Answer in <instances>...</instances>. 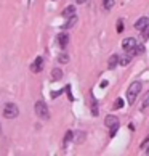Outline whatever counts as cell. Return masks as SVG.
<instances>
[{
  "label": "cell",
  "mask_w": 149,
  "mask_h": 156,
  "mask_svg": "<svg viewBox=\"0 0 149 156\" xmlns=\"http://www.w3.org/2000/svg\"><path fill=\"white\" fill-rule=\"evenodd\" d=\"M122 31H124V21L119 20L117 21V32H122Z\"/></svg>",
  "instance_id": "19"
},
{
  "label": "cell",
  "mask_w": 149,
  "mask_h": 156,
  "mask_svg": "<svg viewBox=\"0 0 149 156\" xmlns=\"http://www.w3.org/2000/svg\"><path fill=\"white\" fill-rule=\"evenodd\" d=\"M122 47H124V50H125V53H128L130 56H136V55L144 53V47H143V45H140L133 37L125 39L124 42H122Z\"/></svg>",
  "instance_id": "1"
},
{
  "label": "cell",
  "mask_w": 149,
  "mask_h": 156,
  "mask_svg": "<svg viewBox=\"0 0 149 156\" xmlns=\"http://www.w3.org/2000/svg\"><path fill=\"white\" fill-rule=\"evenodd\" d=\"M104 124H106V127H109V135H111V137L116 135V132H117V129H119V118H116L114 114H111V116L106 118Z\"/></svg>",
  "instance_id": "5"
},
{
  "label": "cell",
  "mask_w": 149,
  "mask_h": 156,
  "mask_svg": "<svg viewBox=\"0 0 149 156\" xmlns=\"http://www.w3.org/2000/svg\"><path fill=\"white\" fill-rule=\"evenodd\" d=\"M51 79L53 80H61L63 79V71L59 68H53V71H51Z\"/></svg>",
  "instance_id": "10"
},
{
  "label": "cell",
  "mask_w": 149,
  "mask_h": 156,
  "mask_svg": "<svg viewBox=\"0 0 149 156\" xmlns=\"http://www.w3.org/2000/svg\"><path fill=\"white\" fill-rule=\"evenodd\" d=\"M56 40H58L59 47L64 50V48L67 47V44H69V36H67L66 32H61V34H58V36H56Z\"/></svg>",
  "instance_id": "8"
},
{
  "label": "cell",
  "mask_w": 149,
  "mask_h": 156,
  "mask_svg": "<svg viewBox=\"0 0 149 156\" xmlns=\"http://www.w3.org/2000/svg\"><path fill=\"white\" fill-rule=\"evenodd\" d=\"M146 154H147V156H149V147H147V148H146Z\"/></svg>",
  "instance_id": "23"
},
{
  "label": "cell",
  "mask_w": 149,
  "mask_h": 156,
  "mask_svg": "<svg viewBox=\"0 0 149 156\" xmlns=\"http://www.w3.org/2000/svg\"><path fill=\"white\" fill-rule=\"evenodd\" d=\"M103 5H104L106 10H111V8L114 7V0H104V2H103Z\"/></svg>",
  "instance_id": "17"
},
{
  "label": "cell",
  "mask_w": 149,
  "mask_h": 156,
  "mask_svg": "<svg viewBox=\"0 0 149 156\" xmlns=\"http://www.w3.org/2000/svg\"><path fill=\"white\" fill-rule=\"evenodd\" d=\"M42 69H43V58L42 56H37L36 60H34V63L31 65V71L32 73H42Z\"/></svg>",
  "instance_id": "6"
},
{
  "label": "cell",
  "mask_w": 149,
  "mask_h": 156,
  "mask_svg": "<svg viewBox=\"0 0 149 156\" xmlns=\"http://www.w3.org/2000/svg\"><path fill=\"white\" fill-rule=\"evenodd\" d=\"M34 111H36L37 118H40V119H43V121L50 119V109H48V106H47V103H45V101H42V100L36 101V106H34Z\"/></svg>",
  "instance_id": "3"
},
{
  "label": "cell",
  "mask_w": 149,
  "mask_h": 156,
  "mask_svg": "<svg viewBox=\"0 0 149 156\" xmlns=\"http://www.w3.org/2000/svg\"><path fill=\"white\" fill-rule=\"evenodd\" d=\"M141 32H143V39H144V40H147V37H149V26L146 27L144 31H141Z\"/></svg>",
  "instance_id": "21"
},
{
  "label": "cell",
  "mask_w": 149,
  "mask_h": 156,
  "mask_svg": "<svg viewBox=\"0 0 149 156\" xmlns=\"http://www.w3.org/2000/svg\"><path fill=\"white\" fill-rule=\"evenodd\" d=\"M149 106V90L144 94V97H143V103H141V109H144Z\"/></svg>",
  "instance_id": "14"
},
{
  "label": "cell",
  "mask_w": 149,
  "mask_h": 156,
  "mask_svg": "<svg viewBox=\"0 0 149 156\" xmlns=\"http://www.w3.org/2000/svg\"><path fill=\"white\" fill-rule=\"evenodd\" d=\"M53 2H55V0H53Z\"/></svg>",
  "instance_id": "24"
},
{
  "label": "cell",
  "mask_w": 149,
  "mask_h": 156,
  "mask_svg": "<svg viewBox=\"0 0 149 156\" xmlns=\"http://www.w3.org/2000/svg\"><path fill=\"white\" fill-rule=\"evenodd\" d=\"M147 26H149V18L147 16H143V18H140L138 21L135 23V29L136 31H144Z\"/></svg>",
  "instance_id": "7"
},
{
  "label": "cell",
  "mask_w": 149,
  "mask_h": 156,
  "mask_svg": "<svg viewBox=\"0 0 149 156\" xmlns=\"http://www.w3.org/2000/svg\"><path fill=\"white\" fill-rule=\"evenodd\" d=\"M107 63H109V65H107V66H109V69H114V68L119 65V55H112Z\"/></svg>",
  "instance_id": "13"
},
{
  "label": "cell",
  "mask_w": 149,
  "mask_h": 156,
  "mask_svg": "<svg viewBox=\"0 0 149 156\" xmlns=\"http://www.w3.org/2000/svg\"><path fill=\"white\" fill-rule=\"evenodd\" d=\"M120 108H124V100L122 98H117L116 103H114V109H120Z\"/></svg>",
  "instance_id": "16"
},
{
  "label": "cell",
  "mask_w": 149,
  "mask_h": 156,
  "mask_svg": "<svg viewBox=\"0 0 149 156\" xmlns=\"http://www.w3.org/2000/svg\"><path fill=\"white\" fill-rule=\"evenodd\" d=\"M130 61H131V56H130L128 53H127V55H119V63H120L122 66H127Z\"/></svg>",
  "instance_id": "12"
},
{
  "label": "cell",
  "mask_w": 149,
  "mask_h": 156,
  "mask_svg": "<svg viewBox=\"0 0 149 156\" xmlns=\"http://www.w3.org/2000/svg\"><path fill=\"white\" fill-rule=\"evenodd\" d=\"M19 114V108L15 105V103H7V105L3 106V116L7 119H15L16 116Z\"/></svg>",
  "instance_id": "4"
},
{
  "label": "cell",
  "mask_w": 149,
  "mask_h": 156,
  "mask_svg": "<svg viewBox=\"0 0 149 156\" xmlns=\"http://www.w3.org/2000/svg\"><path fill=\"white\" fill-rule=\"evenodd\" d=\"M69 61V56H67L66 53H63L61 56H59V63H67Z\"/></svg>",
  "instance_id": "20"
},
{
  "label": "cell",
  "mask_w": 149,
  "mask_h": 156,
  "mask_svg": "<svg viewBox=\"0 0 149 156\" xmlns=\"http://www.w3.org/2000/svg\"><path fill=\"white\" fill-rule=\"evenodd\" d=\"M71 140H72V132H67V134L64 135V145H67Z\"/></svg>",
  "instance_id": "18"
},
{
  "label": "cell",
  "mask_w": 149,
  "mask_h": 156,
  "mask_svg": "<svg viewBox=\"0 0 149 156\" xmlns=\"http://www.w3.org/2000/svg\"><path fill=\"white\" fill-rule=\"evenodd\" d=\"M91 114H93V116H98V103H96L95 98L91 100Z\"/></svg>",
  "instance_id": "15"
},
{
  "label": "cell",
  "mask_w": 149,
  "mask_h": 156,
  "mask_svg": "<svg viewBox=\"0 0 149 156\" xmlns=\"http://www.w3.org/2000/svg\"><path fill=\"white\" fill-rule=\"evenodd\" d=\"M72 15H76V7H74V5L66 7L64 11H63V16H64V18H69V16H72Z\"/></svg>",
  "instance_id": "11"
},
{
  "label": "cell",
  "mask_w": 149,
  "mask_h": 156,
  "mask_svg": "<svg viewBox=\"0 0 149 156\" xmlns=\"http://www.w3.org/2000/svg\"><path fill=\"white\" fill-rule=\"evenodd\" d=\"M87 0H77V3H85Z\"/></svg>",
  "instance_id": "22"
},
{
  "label": "cell",
  "mask_w": 149,
  "mask_h": 156,
  "mask_svg": "<svg viewBox=\"0 0 149 156\" xmlns=\"http://www.w3.org/2000/svg\"><path fill=\"white\" fill-rule=\"evenodd\" d=\"M77 23V16L76 15H72V16H69L67 18V21L63 24V29H71V27H74V24Z\"/></svg>",
  "instance_id": "9"
},
{
  "label": "cell",
  "mask_w": 149,
  "mask_h": 156,
  "mask_svg": "<svg viewBox=\"0 0 149 156\" xmlns=\"http://www.w3.org/2000/svg\"><path fill=\"white\" fill-rule=\"evenodd\" d=\"M141 82L140 80H136V82H131L130 84V87L127 90V101L130 103V105H133L135 100H136V97L140 95V92H141Z\"/></svg>",
  "instance_id": "2"
}]
</instances>
